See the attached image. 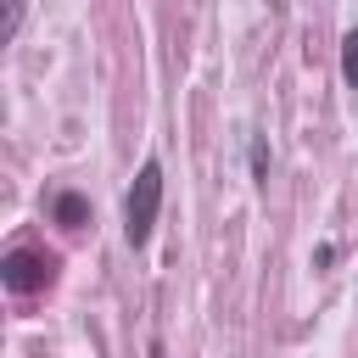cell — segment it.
<instances>
[{
  "label": "cell",
  "instance_id": "cell-4",
  "mask_svg": "<svg viewBox=\"0 0 358 358\" xmlns=\"http://www.w3.org/2000/svg\"><path fill=\"white\" fill-rule=\"evenodd\" d=\"M341 78H347V84L358 90V28H352V34L341 39Z\"/></svg>",
  "mask_w": 358,
  "mask_h": 358
},
{
  "label": "cell",
  "instance_id": "cell-3",
  "mask_svg": "<svg viewBox=\"0 0 358 358\" xmlns=\"http://www.w3.org/2000/svg\"><path fill=\"white\" fill-rule=\"evenodd\" d=\"M50 218H56L62 229H84V224H90V201H84L78 190H56V196H50Z\"/></svg>",
  "mask_w": 358,
  "mask_h": 358
},
{
  "label": "cell",
  "instance_id": "cell-1",
  "mask_svg": "<svg viewBox=\"0 0 358 358\" xmlns=\"http://www.w3.org/2000/svg\"><path fill=\"white\" fill-rule=\"evenodd\" d=\"M157 213H162V162L145 157L140 173H134V185H129V196H123V235H129V246H145L151 241Z\"/></svg>",
  "mask_w": 358,
  "mask_h": 358
},
{
  "label": "cell",
  "instance_id": "cell-2",
  "mask_svg": "<svg viewBox=\"0 0 358 358\" xmlns=\"http://www.w3.org/2000/svg\"><path fill=\"white\" fill-rule=\"evenodd\" d=\"M0 280H6L17 296H28V291H45V285L56 280V257H50V252H34V246H17V252H6V263H0Z\"/></svg>",
  "mask_w": 358,
  "mask_h": 358
},
{
  "label": "cell",
  "instance_id": "cell-6",
  "mask_svg": "<svg viewBox=\"0 0 358 358\" xmlns=\"http://www.w3.org/2000/svg\"><path fill=\"white\" fill-rule=\"evenodd\" d=\"M252 179L268 185V145H263V140H252Z\"/></svg>",
  "mask_w": 358,
  "mask_h": 358
},
{
  "label": "cell",
  "instance_id": "cell-5",
  "mask_svg": "<svg viewBox=\"0 0 358 358\" xmlns=\"http://www.w3.org/2000/svg\"><path fill=\"white\" fill-rule=\"evenodd\" d=\"M22 11H28V0H6V34H0L6 45H11L17 34H22Z\"/></svg>",
  "mask_w": 358,
  "mask_h": 358
}]
</instances>
